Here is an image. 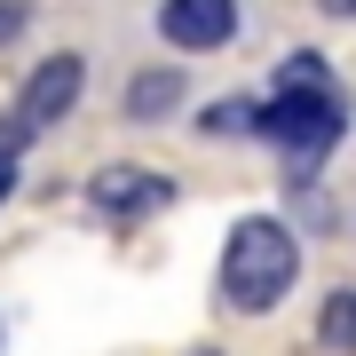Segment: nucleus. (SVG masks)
I'll list each match as a JSON object with an SVG mask.
<instances>
[{
	"label": "nucleus",
	"mask_w": 356,
	"mask_h": 356,
	"mask_svg": "<svg viewBox=\"0 0 356 356\" xmlns=\"http://www.w3.org/2000/svg\"><path fill=\"white\" fill-rule=\"evenodd\" d=\"M254 119H261L254 95H222V103H206V111H198V135L229 143V135H254Z\"/></svg>",
	"instance_id": "nucleus-8"
},
{
	"label": "nucleus",
	"mask_w": 356,
	"mask_h": 356,
	"mask_svg": "<svg viewBox=\"0 0 356 356\" xmlns=\"http://www.w3.org/2000/svg\"><path fill=\"white\" fill-rule=\"evenodd\" d=\"M317 341H325L332 356H348V348H356V285L325 293V309H317Z\"/></svg>",
	"instance_id": "nucleus-7"
},
{
	"label": "nucleus",
	"mask_w": 356,
	"mask_h": 356,
	"mask_svg": "<svg viewBox=\"0 0 356 356\" xmlns=\"http://www.w3.org/2000/svg\"><path fill=\"white\" fill-rule=\"evenodd\" d=\"M198 356H214V348H198Z\"/></svg>",
	"instance_id": "nucleus-14"
},
{
	"label": "nucleus",
	"mask_w": 356,
	"mask_h": 356,
	"mask_svg": "<svg viewBox=\"0 0 356 356\" xmlns=\"http://www.w3.org/2000/svg\"><path fill=\"white\" fill-rule=\"evenodd\" d=\"M79 88H88V64L64 48V56H40V72L24 79V95H16V119H24V135H48L56 119L79 103Z\"/></svg>",
	"instance_id": "nucleus-4"
},
{
	"label": "nucleus",
	"mask_w": 356,
	"mask_h": 356,
	"mask_svg": "<svg viewBox=\"0 0 356 356\" xmlns=\"http://www.w3.org/2000/svg\"><path fill=\"white\" fill-rule=\"evenodd\" d=\"M182 103V72H135L127 79V119H166Z\"/></svg>",
	"instance_id": "nucleus-6"
},
{
	"label": "nucleus",
	"mask_w": 356,
	"mask_h": 356,
	"mask_svg": "<svg viewBox=\"0 0 356 356\" xmlns=\"http://www.w3.org/2000/svg\"><path fill=\"white\" fill-rule=\"evenodd\" d=\"M24 143H32V135H24V119H16V111H8V119H0V166H8L16 151H24Z\"/></svg>",
	"instance_id": "nucleus-11"
},
{
	"label": "nucleus",
	"mask_w": 356,
	"mask_h": 356,
	"mask_svg": "<svg viewBox=\"0 0 356 356\" xmlns=\"http://www.w3.org/2000/svg\"><path fill=\"white\" fill-rule=\"evenodd\" d=\"M24 24H32V0H0V48L24 40Z\"/></svg>",
	"instance_id": "nucleus-10"
},
{
	"label": "nucleus",
	"mask_w": 356,
	"mask_h": 356,
	"mask_svg": "<svg viewBox=\"0 0 356 356\" xmlns=\"http://www.w3.org/2000/svg\"><path fill=\"white\" fill-rule=\"evenodd\" d=\"M88 206H95L103 222H143V214H166V206H175V175H159V166H95Z\"/></svg>",
	"instance_id": "nucleus-3"
},
{
	"label": "nucleus",
	"mask_w": 356,
	"mask_h": 356,
	"mask_svg": "<svg viewBox=\"0 0 356 356\" xmlns=\"http://www.w3.org/2000/svg\"><path fill=\"white\" fill-rule=\"evenodd\" d=\"M277 88H332V79H325V56L317 48H293L285 64H277Z\"/></svg>",
	"instance_id": "nucleus-9"
},
{
	"label": "nucleus",
	"mask_w": 356,
	"mask_h": 356,
	"mask_svg": "<svg viewBox=\"0 0 356 356\" xmlns=\"http://www.w3.org/2000/svg\"><path fill=\"white\" fill-rule=\"evenodd\" d=\"M341 127H348V111H341L332 88H285L277 103H261V119H254V135H269L293 166H317Z\"/></svg>",
	"instance_id": "nucleus-2"
},
{
	"label": "nucleus",
	"mask_w": 356,
	"mask_h": 356,
	"mask_svg": "<svg viewBox=\"0 0 356 356\" xmlns=\"http://www.w3.org/2000/svg\"><path fill=\"white\" fill-rule=\"evenodd\" d=\"M159 40L182 48V56L229 48V40H238V0H166L159 8Z\"/></svg>",
	"instance_id": "nucleus-5"
},
{
	"label": "nucleus",
	"mask_w": 356,
	"mask_h": 356,
	"mask_svg": "<svg viewBox=\"0 0 356 356\" xmlns=\"http://www.w3.org/2000/svg\"><path fill=\"white\" fill-rule=\"evenodd\" d=\"M16 198V175H8V166H0V206H8Z\"/></svg>",
	"instance_id": "nucleus-13"
},
{
	"label": "nucleus",
	"mask_w": 356,
	"mask_h": 356,
	"mask_svg": "<svg viewBox=\"0 0 356 356\" xmlns=\"http://www.w3.org/2000/svg\"><path fill=\"white\" fill-rule=\"evenodd\" d=\"M293 277H301V245H293V229L277 214L229 222V238H222V301L238 309V317L277 309L293 293Z\"/></svg>",
	"instance_id": "nucleus-1"
},
{
	"label": "nucleus",
	"mask_w": 356,
	"mask_h": 356,
	"mask_svg": "<svg viewBox=\"0 0 356 356\" xmlns=\"http://www.w3.org/2000/svg\"><path fill=\"white\" fill-rule=\"evenodd\" d=\"M317 8H325V16H356V0H317Z\"/></svg>",
	"instance_id": "nucleus-12"
}]
</instances>
